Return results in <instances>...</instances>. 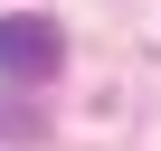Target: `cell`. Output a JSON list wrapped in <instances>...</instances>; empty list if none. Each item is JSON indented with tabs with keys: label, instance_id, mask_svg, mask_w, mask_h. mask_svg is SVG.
Wrapping results in <instances>:
<instances>
[{
	"label": "cell",
	"instance_id": "6da1fadb",
	"mask_svg": "<svg viewBox=\"0 0 161 151\" xmlns=\"http://www.w3.org/2000/svg\"><path fill=\"white\" fill-rule=\"evenodd\" d=\"M57 66H66V29L57 19H38V10L0 19V76L10 85H57Z\"/></svg>",
	"mask_w": 161,
	"mask_h": 151
}]
</instances>
